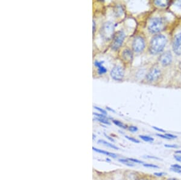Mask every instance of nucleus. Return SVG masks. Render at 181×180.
Here are the masks:
<instances>
[{
  "instance_id": "f257e3e1",
  "label": "nucleus",
  "mask_w": 181,
  "mask_h": 180,
  "mask_svg": "<svg viewBox=\"0 0 181 180\" xmlns=\"http://www.w3.org/2000/svg\"><path fill=\"white\" fill-rule=\"evenodd\" d=\"M166 44L167 38L164 35L159 34L154 36L150 43V52L153 55L160 54L165 48Z\"/></svg>"
},
{
  "instance_id": "f03ea898",
  "label": "nucleus",
  "mask_w": 181,
  "mask_h": 180,
  "mask_svg": "<svg viewBox=\"0 0 181 180\" xmlns=\"http://www.w3.org/2000/svg\"><path fill=\"white\" fill-rule=\"evenodd\" d=\"M165 21L162 18L155 17L150 20L148 29L150 32L156 33L162 31L165 28Z\"/></svg>"
},
{
  "instance_id": "7ed1b4c3",
  "label": "nucleus",
  "mask_w": 181,
  "mask_h": 180,
  "mask_svg": "<svg viewBox=\"0 0 181 180\" xmlns=\"http://www.w3.org/2000/svg\"><path fill=\"white\" fill-rule=\"evenodd\" d=\"M114 24L111 21L106 22L100 29V34L105 41H109L114 36Z\"/></svg>"
},
{
  "instance_id": "20e7f679",
  "label": "nucleus",
  "mask_w": 181,
  "mask_h": 180,
  "mask_svg": "<svg viewBox=\"0 0 181 180\" xmlns=\"http://www.w3.org/2000/svg\"><path fill=\"white\" fill-rule=\"evenodd\" d=\"M125 36L126 35L123 31H118L114 36L113 42L112 43V49L114 50H118L123 44Z\"/></svg>"
},
{
  "instance_id": "39448f33",
  "label": "nucleus",
  "mask_w": 181,
  "mask_h": 180,
  "mask_svg": "<svg viewBox=\"0 0 181 180\" xmlns=\"http://www.w3.org/2000/svg\"><path fill=\"white\" fill-rule=\"evenodd\" d=\"M146 46V43L144 39L140 36L135 37L132 43V49L133 50L137 52L140 53L144 49Z\"/></svg>"
},
{
  "instance_id": "423d86ee",
  "label": "nucleus",
  "mask_w": 181,
  "mask_h": 180,
  "mask_svg": "<svg viewBox=\"0 0 181 180\" xmlns=\"http://www.w3.org/2000/svg\"><path fill=\"white\" fill-rule=\"evenodd\" d=\"M110 73L112 79L117 81L122 80L124 77V69L120 66H115L113 67Z\"/></svg>"
},
{
  "instance_id": "0eeeda50",
  "label": "nucleus",
  "mask_w": 181,
  "mask_h": 180,
  "mask_svg": "<svg viewBox=\"0 0 181 180\" xmlns=\"http://www.w3.org/2000/svg\"><path fill=\"white\" fill-rule=\"evenodd\" d=\"M161 75V70L158 67H154L151 69L146 76V80L149 82H155L160 78Z\"/></svg>"
},
{
  "instance_id": "6e6552de",
  "label": "nucleus",
  "mask_w": 181,
  "mask_h": 180,
  "mask_svg": "<svg viewBox=\"0 0 181 180\" xmlns=\"http://www.w3.org/2000/svg\"><path fill=\"white\" fill-rule=\"evenodd\" d=\"M173 50L176 55H181V32L175 36L173 43Z\"/></svg>"
},
{
  "instance_id": "1a4fd4ad",
  "label": "nucleus",
  "mask_w": 181,
  "mask_h": 180,
  "mask_svg": "<svg viewBox=\"0 0 181 180\" xmlns=\"http://www.w3.org/2000/svg\"><path fill=\"white\" fill-rule=\"evenodd\" d=\"M172 59L173 57L171 52L167 51L164 52V53H163L161 55L160 58V61L163 66H167L171 63Z\"/></svg>"
},
{
  "instance_id": "9d476101",
  "label": "nucleus",
  "mask_w": 181,
  "mask_h": 180,
  "mask_svg": "<svg viewBox=\"0 0 181 180\" xmlns=\"http://www.w3.org/2000/svg\"><path fill=\"white\" fill-rule=\"evenodd\" d=\"M122 57L123 58V59L127 61H131L133 58V55H132V52L131 50H129V49H125L122 54Z\"/></svg>"
},
{
  "instance_id": "9b49d317",
  "label": "nucleus",
  "mask_w": 181,
  "mask_h": 180,
  "mask_svg": "<svg viewBox=\"0 0 181 180\" xmlns=\"http://www.w3.org/2000/svg\"><path fill=\"white\" fill-rule=\"evenodd\" d=\"M94 65L98 67V73L100 75L104 74L105 73H106L107 69L105 68V67L102 65V62H99V61H95Z\"/></svg>"
},
{
  "instance_id": "f8f14e48",
  "label": "nucleus",
  "mask_w": 181,
  "mask_h": 180,
  "mask_svg": "<svg viewBox=\"0 0 181 180\" xmlns=\"http://www.w3.org/2000/svg\"><path fill=\"white\" fill-rule=\"evenodd\" d=\"M93 150H94V151H95V152H99V153H103V154L107 155V156H108L112 157V158H117V155L115 154V153H114L108 152V151H102V150H101V149H97V148H95V147H93Z\"/></svg>"
},
{
  "instance_id": "ddd939ff",
  "label": "nucleus",
  "mask_w": 181,
  "mask_h": 180,
  "mask_svg": "<svg viewBox=\"0 0 181 180\" xmlns=\"http://www.w3.org/2000/svg\"><path fill=\"white\" fill-rule=\"evenodd\" d=\"M119 161L121 163H122L123 164H124L125 165H126V166H130V167L134 166L133 162L131 161L129 158L128 159H120Z\"/></svg>"
},
{
  "instance_id": "4468645a",
  "label": "nucleus",
  "mask_w": 181,
  "mask_h": 180,
  "mask_svg": "<svg viewBox=\"0 0 181 180\" xmlns=\"http://www.w3.org/2000/svg\"><path fill=\"white\" fill-rule=\"evenodd\" d=\"M99 143H102V144H104L105 146H108V147H109L110 148H112V149H115V150H118L119 149L117 147H116L114 145H113L111 143H109V142H108V141H104V140H99Z\"/></svg>"
},
{
  "instance_id": "2eb2a0df",
  "label": "nucleus",
  "mask_w": 181,
  "mask_h": 180,
  "mask_svg": "<svg viewBox=\"0 0 181 180\" xmlns=\"http://www.w3.org/2000/svg\"><path fill=\"white\" fill-rule=\"evenodd\" d=\"M140 137L141 140L146 142H152L154 141L153 138L147 135H140Z\"/></svg>"
},
{
  "instance_id": "dca6fc26",
  "label": "nucleus",
  "mask_w": 181,
  "mask_h": 180,
  "mask_svg": "<svg viewBox=\"0 0 181 180\" xmlns=\"http://www.w3.org/2000/svg\"><path fill=\"white\" fill-rule=\"evenodd\" d=\"M113 123H114L116 126L121 127V128H123V129H126V126L122 123V122H120L119 121H118V120H113Z\"/></svg>"
},
{
  "instance_id": "f3484780",
  "label": "nucleus",
  "mask_w": 181,
  "mask_h": 180,
  "mask_svg": "<svg viewBox=\"0 0 181 180\" xmlns=\"http://www.w3.org/2000/svg\"><path fill=\"white\" fill-rule=\"evenodd\" d=\"M95 119L97 120V121H100L102 123H104V124H110V123L109 122L108 119H106V118H100L95 117Z\"/></svg>"
},
{
  "instance_id": "a211bd4d",
  "label": "nucleus",
  "mask_w": 181,
  "mask_h": 180,
  "mask_svg": "<svg viewBox=\"0 0 181 180\" xmlns=\"http://www.w3.org/2000/svg\"><path fill=\"white\" fill-rule=\"evenodd\" d=\"M167 1L166 3H164V1H155V3L156 4H157L158 6H161V7H165L166 6H167Z\"/></svg>"
},
{
  "instance_id": "6ab92c4d",
  "label": "nucleus",
  "mask_w": 181,
  "mask_h": 180,
  "mask_svg": "<svg viewBox=\"0 0 181 180\" xmlns=\"http://www.w3.org/2000/svg\"><path fill=\"white\" fill-rule=\"evenodd\" d=\"M144 165V167H149V168H155V169H158L159 168V167H158V166H156V165H154V164H143Z\"/></svg>"
},
{
  "instance_id": "aec40b11",
  "label": "nucleus",
  "mask_w": 181,
  "mask_h": 180,
  "mask_svg": "<svg viewBox=\"0 0 181 180\" xmlns=\"http://www.w3.org/2000/svg\"><path fill=\"white\" fill-rule=\"evenodd\" d=\"M126 138L127 139L133 142H135V143H140V141L138 140H137V139L134 138H132V137H128V136H126Z\"/></svg>"
},
{
  "instance_id": "412c9836",
  "label": "nucleus",
  "mask_w": 181,
  "mask_h": 180,
  "mask_svg": "<svg viewBox=\"0 0 181 180\" xmlns=\"http://www.w3.org/2000/svg\"><path fill=\"white\" fill-rule=\"evenodd\" d=\"M128 129H129V131L132 132H137L138 130V128H137V127H135V126H130V127H129V128H128Z\"/></svg>"
},
{
  "instance_id": "4be33fe9",
  "label": "nucleus",
  "mask_w": 181,
  "mask_h": 180,
  "mask_svg": "<svg viewBox=\"0 0 181 180\" xmlns=\"http://www.w3.org/2000/svg\"><path fill=\"white\" fill-rule=\"evenodd\" d=\"M94 108H95V109H97V110L100 111L102 114H103V115H106V112L104 110H103V109H101V108H100V107H96V106H94Z\"/></svg>"
},
{
  "instance_id": "5701e85b",
  "label": "nucleus",
  "mask_w": 181,
  "mask_h": 180,
  "mask_svg": "<svg viewBox=\"0 0 181 180\" xmlns=\"http://www.w3.org/2000/svg\"><path fill=\"white\" fill-rule=\"evenodd\" d=\"M165 135L167 136V137H169L170 140H171V139H175V138H177V136L174 135H173V134H170V133H165Z\"/></svg>"
},
{
  "instance_id": "b1692460",
  "label": "nucleus",
  "mask_w": 181,
  "mask_h": 180,
  "mask_svg": "<svg viewBox=\"0 0 181 180\" xmlns=\"http://www.w3.org/2000/svg\"><path fill=\"white\" fill-rule=\"evenodd\" d=\"M174 158L176 161L181 163V155H174Z\"/></svg>"
},
{
  "instance_id": "393cba45",
  "label": "nucleus",
  "mask_w": 181,
  "mask_h": 180,
  "mask_svg": "<svg viewBox=\"0 0 181 180\" xmlns=\"http://www.w3.org/2000/svg\"><path fill=\"white\" fill-rule=\"evenodd\" d=\"M164 146L165 147H168V148H178V146L177 145H175V144H165Z\"/></svg>"
},
{
  "instance_id": "a878e982",
  "label": "nucleus",
  "mask_w": 181,
  "mask_h": 180,
  "mask_svg": "<svg viewBox=\"0 0 181 180\" xmlns=\"http://www.w3.org/2000/svg\"><path fill=\"white\" fill-rule=\"evenodd\" d=\"M156 135L157 136H159L160 137H161V138H164V139H167V140H170L169 137H167V136L165 135H162V134H156Z\"/></svg>"
},
{
  "instance_id": "bb28decb",
  "label": "nucleus",
  "mask_w": 181,
  "mask_h": 180,
  "mask_svg": "<svg viewBox=\"0 0 181 180\" xmlns=\"http://www.w3.org/2000/svg\"><path fill=\"white\" fill-rule=\"evenodd\" d=\"M170 169H171L173 172H176V173H178V174H180V173H181V170H180V169H175V168H173V167H171Z\"/></svg>"
},
{
  "instance_id": "cd10ccee",
  "label": "nucleus",
  "mask_w": 181,
  "mask_h": 180,
  "mask_svg": "<svg viewBox=\"0 0 181 180\" xmlns=\"http://www.w3.org/2000/svg\"><path fill=\"white\" fill-rule=\"evenodd\" d=\"M171 167H173V168L181 170V166H180V165H179V164H173V165H171Z\"/></svg>"
},
{
  "instance_id": "c85d7f7f",
  "label": "nucleus",
  "mask_w": 181,
  "mask_h": 180,
  "mask_svg": "<svg viewBox=\"0 0 181 180\" xmlns=\"http://www.w3.org/2000/svg\"><path fill=\"white\" fill-rule=\"evenodd\" d=\"M131 161H132V162H135V163H140V164H142L143 163L141 161H140L138 160H136L134 158H129Z\"/></svg>"
},
{
  "instance_id": "c756f323",
  "label": "nucleus",
  "mask_w": 181,
  "mask_h": 180,
  "mask_svg": "<svg viewBox=\"0 0 181 180\" xmlns=\"http://www.w3.org/2000/svg\"><path fill=\"white\" fill-rule=\"evenodd\" d=\"M164 174H165V173H163V172H156V173L154 174V175H155L158 177H162Z\"/></svg>"
},
{
  "instance_id": "7c9ffc66",
  "label": "nucleus",
  "mask_w": 181,
  "mask_h": 180,
  "mask_svg": "<svg viewBox=\"0 0 181 180\" xmlns=\"http://www.w3.org/2000/svg\"><path fill=\"white\" fill-rule=\"evenodd\" d=\"M153 128L158 131H160V132H165V130L162 129H160V128H158V127H153Z\"/></svg>"
},
{
  "instance_id": "2f4dec72",
  "label": "nucleus",
  "mask_w": 181,
  "mask_h": 180,
  "mask_svg": "<svg viewBox=\"0 0 181 180\" xmlns=\"http://www.w3.org/2000/svg\"><path fill=\"white\" fill-rule=\"evenodd\" d=\"M93 34L95 33V22L94 20H93Z\"/></svg>"
},
{
  "instance_id": "473e14b6",
  "label": "nucleus",
  "mask_w": 181,
  "mask_h": 180,
  "mask_svg": "<svg viewBox=\"0 0 181 180\" xmlns=\"http://www.w3.org/2000/svg\"><path fill=\"white\" fill-rule=\"evenodd\" d=\"M147 158H154V159H156V160H160L159 158H157V157H155V156H146Z\"/></svg>"
},
{
  "instance_id": "72a5a7b5",
  "label": "nucleus",
  "mask_w": 181,
  "mask_h": 180,
  "mask_svg": "<svg viewBox=\"0 0 181 180\" xmlns=\"http://www.w3.org/2000/svg\"><path fill=\"white\" fill-rule=\"evenodd\" d=\"M105 136L106 137V138H108L109 140H111V141H114V139L113 138H111L109 136H108V135H105Z\"/></svg>"
},
{
  "instance_id": "f704fd0d",
  "label": "nucleus",
  "mask_w": 181,
  "mask_h": 180,
  "mask_svg": "<svg viewBox=\"0 0 181 180\" xmlns=\"http://www.w3.org/2000/svg\"><path fill=\"white\" fill-rule=\"evenodd\" d=\"M176 153H178V154H181V151H178L176 152Z\"/></svg>"
},
{
  "instance_id": "c9c22d12",
  "label": "nucleus",
  "mask_w": 181,
  "mask_h": 180,
  "mask_svg": "<svg viewBox=\"0 0 181 180\" xmlns=\"http://www.w3.org/2000/svg\"><path fill=\"white\" fill-rule=\"evenodd\" d=\"M167 180H178V179H176V178H170V179H169Z\"/></svg>"
},
{
  "instance_id": "e433bc0d",
  "label": "nucleus",
  "mask_w": 181,
  "mask_h": 180,
  "mask_svg": "<svg viewBox=\"0 0 181 180\" xmlns=\"http://www.w3.org/2000/svg\"><path fill=\"white\" fill-rule=\"evenodd\" d=\"M140 180H148V179H140Z\"/></svg>"
}]
</instances>
